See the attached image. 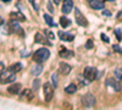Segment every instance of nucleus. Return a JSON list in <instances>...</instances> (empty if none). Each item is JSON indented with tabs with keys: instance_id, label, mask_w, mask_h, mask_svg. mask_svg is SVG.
Here are the masks:
<instances>
[{
	"instance_id": "10",
	"label": "nucleus",
	"mask_w": 122,
	"mask_h": 110,
	"mask_svg": "<svg viewBox=\"0 0 122 110\" xmlns=\"http://www.w3.org/2000/svg\"><path fill=\"white\" fill-rule=\"evenodd\" d=\"M71 70H72L71 65H68V64H66V63H60V65H59V72H60L61 75H64V76L68 75V73L71 72Z\"/></svg>"
},
{
	"instance_id": "17",
	"label": "nucleus",
	"mask_w": 122,
	"mask_h": 110,
	"mask_svg": "<svg viewBox=\"0 0 122 110\" xmlns=\"http://www.w3.org/2000/svg\"><path fill=\"white\" fill-rule=\"evenodd\" d=\"M42 71H43V65L39 64V63H37V65H34V67L32 68V73H33L34 76L40 75V73H42Z\"/></svg>"
},
{
	"instance_id": "26",
	"label": "nucleus",
	"mask_w": 122,
	"mask_h": 110,
	"mask_svg": "<svg viewBox=\"0 0 122 110\" xmlns=\"http://www.w3.org/2000/svg\"><path fill=\"white\" fill-rule=\"evenodd\" d=\"M112 49L114 50H116L118 54H122V48L120 47V45H117V44H115V45H112Z\"/></svg>"
},
{
	"instance_id": "14",
	"label": "nucleus",
	"mask_w": 122,
	"mask_h": 110,
	"mask_svg": "<svg viewBox=\"0 0 122 110\" xmlns=\"http://www.w3.org/2000/svg\"><path fill=\"white\" fill-rule=\"evenodd\" d=\"M59 36H60V38H61V41H66V42H72L73 39H75L73 34L67 33V32H62V31L59 33Z\"/></svg>"
},
{
	"instance_id": "31",
	"label": "nucleus",
	"mask_w": 122,
	"mask_h": 110,
	"mask_svg": "<svg viewBox=\"0 0 122 110\" xmlns=\"http://www.w3.org/2000/svg\"><path fill=\"white\" fill-rule=\"evenodd\" d=\"M103 14H104V15H106V16H110V15H111V14L107 11V10H104V11H103Z\"/></svg>"
},
{
	"instance_id": "24",
	"label": "nucleus",
	"mask_w": 122,
	"mask_h": 110,
	"mask_svg": "<svg viewBox=\"0 0 122 110\" xmlns=\"http://www.w3.org/2000/svg\"><path fill=\"white\" fill-rule=\"evenodd\" d=\"M115 76L118 79H122V68H116L115 70Z\"/></svg>"
},
{
	"instance_id": "23",
	"label": "nucleus",
	"mask_w": 122,
	"mask_h": 110,
	"mask_svg": "<svg viewBox=\"0 0 122 110\" xmlns=\"http://www.w3.org/2000/svg\"><path fill=\"white\" fill-rule=\"evenodd\" d=\"M51 82L54 84V88H56L57 87V75L56 73H53L51 75Z\"/></svg>"
},
{
	"instance_id": "12",
	"label": "nucleus",
	"mask_w": 122,
	"mask_h": 110,
	"mask_svg": "<svg viewBox=\"0 0 122 110\" xmlns=\"http://www.w3.org/2000/svg\"><path fill=\"white\" fill-rule=\"evenodd\" d=\"M21 89H22L21 83H12L11 86H9L7 92H9L10 94H18L20 92H21Z\"/></svg>"
},
{
	"instance_id": "32",
	"label": "nucleus",
	"mask_w": 122,
	"mask_h": 110,
	"mask_svg": "<svg viewBox=\"0 0 122 110\" xmlns=\"http://www.w3.org/2000/svg\"><path fill=\"white\" fill-rule=\"evenodd\" d=\"M3 68H4V65H3L1 63H0V72H1V71H3Z\"/></svg>"
},
{
	"instance_id": "8",
	"label": "nucleus",
	"mask_w": 122,
	"mask_h": 110,
	"mask_svg": "<svg viewBox=\"0 0 122 110\" xmlns=\"http://www.w3.org/2000/svg\"><path fill=\"white\" fill-rule=\"evenodd\" d=\"M33 97H34V93H33V91L32 89H28V88H25L23 91L20 93V99H22V100H32L33 99Z\"/></svg>"
},
{
	"instance_id": "5",
	"label": "nucleus",
	"mask_w": 122,
	"mask_h": 110,
	"mask_svg": "<svg viewBox=\"0 0 122 110\" xmlns=\"http://www.w3.org/2000/svg\"><path fill=\"white\" fill-rule=\"evenodd\" d=\"M43 93H44V98L46 102H50L54 97V87L50 83H44L43 86Z\"/></svg>"
},
{
	"instance_id": "13",
	"label": "nucleus",
	"mask_w": 122,
	"mask_h": 110,
	"mask_svg": "<svg viewBox=\"0 0 122 110\" xmlns=\"http://www.w3.org/2000/svg\"><path fill=\"white\" fill-rule=\"evenodd\" d=\"M10 17H11L12 20H14V21H26V17H25V15H22L21 12H20V11H14V12H11V14H10Z\"/></svg>"
},
{
	"instance_id": "28",
	"label": "nucleus",
	"mask_w": 122,
	"mask_h": 110,
	"mask_svg": "<svg viewBox=\"0 0 122 110\" xmlns=\"http://www.w3.org/2000/svg\"><path fill=\"white\" fill-rule=\"evenodd\" d=\"M115 34H116V37H117V41H121V39H122V34H121V29H116V31H115Z\"/></svg>"
},
{
	"instance_id": "22",
	"label": "nucleus",
	"mask_w": 122,
	"mask_h": 110,
	"mask_svg": "<svg viewBox=\"0 0 122 110\" xmlns=\"http://www.w3.org/2000/svg\"><path fill=\"white\" fill-rule=\"evenodd\" d=\"M44 34L48 37V39H49V41H54V39H55V36H54V33H53L51 31H49V29H44Z\"/></svg>"
},
{
	"instance_id": "3",
	"label": "nucleus",
	"mask_w": 122,
	"mask_h": 110,
	"mask_svg": "<svg viewBox=\"0 0 122 110\" xmlns=\"http://www.w3.org/2000/svg\"><path fill=\"white\" fill-rule=\"evenodd\" d=\"M83 75H84V78L87 79V81L92 82V81H94V79H97V77H98V71H97L95 67L88 66V67H86Z\"/></svg>"
},
{
	"instance_id": "35",
	"label": "nucleus",
	"mask_w": 122,
	"mask_h": 110,
	"mask_svg": "<svg viewBox=\"0 0 122 110\" xmlns=\"http://www.w3.org/2000/svg\"><path fill=\"white\" fill-rule=\"evenodd\" d=\"M87 1H92V0H87Z\"/></svg>"
},
{
	"instance_id": "6",
	"label": "nucleus",
	"mask_w": 122,
	"mask_h": 110,
	"mask_svg": "<svg viewBox=\"0 0 122 110\" xmlns=\"http://www.w3.org/2000/svg\"><path fill=\"white\" fill-rule=\"evenodd\" d=\"M75 20H76V22H77L79 26H83V27L88 26V22H87L86 17L83 16V14L78 9H75Z\"/></svg>"
},
{
	"instance_id": "16",
	"label": "nucleus",
	"mask_w": 122,
	"mask_h": 110,
	"mask_svg": "<svg viewBox=\"0 0 122 110\" xmlns=\"http://www.w3.org/2000/svg\"><path fill=\"white\" fill-rule=\"evenodd\" d=\"M90 6L95 10H101V9H104V1H101V0H92Z\"/></svg>"
},
{
	"instance_id": "1",
	"label": "nucleus",
	"mask_w": 122,
	"mask_h": 110,
	"mask_svg": "<svg viewBox=\"0 0 122 110\" xmlns=\"http://www.w3.org/2000/svg\"><path fill=\"white\" fill-rule=\"evenodd\" d=\"M50 56V52L46 48H40L33 54V60L36 63H39V64H43L45 60H48Z\"/></svg>"
},
{
	"instance_id": "20",
	"label": "nucleus",
	"mask_w": 122,
	"mask_h": 110,
	"mask_svg": "<svg viewBox=\"0 0 122 110\" xmlns=\"http://www.w3.org/2000/svg\"><path fill=\"white\" fill-rule=\"evenodd\" d=\"M71 25V21L67 18V17H65V16H62V17H60V26L61 27H64V28H66V27H68Z\"/></svg>"
},
{
	"instance_id": "27",
	"label": "nucleus",
	"mask_w": 122,
	"mask_h": 110,
	"mask_svg": "<svg viewBox=\"0 0 122 110\" xmlns=\"http://www.w3.org/2000/svg\"><path fill=\"white\" fill-rule=\"evenodd\" d=\"M39 84H40L39 79H34V81H33V89H34V91H37V89L39 88Z\"/></svg>"
},
{
	"instance_id": "33",
	"label": "nucleus",
	"mask_w": 122,
	"mask_h": 110,
	"mask_svg": "<svg viewBox=\"0 0 122 110\" xmlns=\"http://www.w3.org/2000/svg\"><path fill=\"white\" fill-rule=\"evenodd\" d=\"M53 1H54V4H60L61 0H53Z\"/></svg>"
},
{
	"instance_id": "11",
	"label": "nucleus",
	"mask_w": 122,
	"mask_h": 110,
	"mask_svg": "<svg viewBox=\"0 0 122 110\" xmlns=\"http://www.w3.org/2000/svg\"><path fill=\"white\" fill-rule=\"evenodd\" d=\"M73 9V1L72 0H64V4H62V12L65 15L70 14L71 11H72Z\"/></svg>"
},
{
	"instance_id": "34",
	"label": "nucleus",
	"mask_w": 122,
	"mask_h": 110,
	"mask_svg": "<svg viewBox=\"0 0 122 110\" xmlns=\"http://www.w3.org/2000/svg\"><path fill=\"white\" fill-rule=\"evenodd\" d=\"M3 1H5V3H9V1H11V0H3Z\"/></svg>"
},
{
	"instance_id": "4",
	"label": "nucleus",
	"mask_w": 122,
	"mask_h": 110,
	"mask_svg": "<svg viewBox=\"0 0 122 110\" xmlns=\"http://www.w3.org/2000/svg\"><path fill=\"white\" fill-rule=\"evenodd\" d=\"M81 99H82L81 102H82L83 106H86V108H92V106L95 105V98H94L93 94H90V93L84 94Z\"/></svg>"
},
{
	"instance_id": "21",
	"label": "nucleus",
	"mask_w": 122,
	"mask_h": 110,
	"mask_svg": "<svg viewBox=\"0 0 122 110\" xmlns=\"http://www.w3.org/2000/svg\"><path fill=\"white\" fill-rule=\"evenodd\" d=\"M44 20H45V22L48 23V26H50V27H55V23H54V21H53V18H51V16H50V15L44 14Z\"/></svg>"
},
{
	"instance_id": "2",
	"label": "nucleus",
	"mask_w": 122,
	"mask_h": 110,
	"mask_svg": "<svg viewBox=\"0 0 122 110\" xmlns=\"http://www.w3.org/2000/svg\"><path fill=\"white\" fill-rule=\"evenodd\" d=\"M16 79V75L12 72V71H10V70H5L3 68V71L0 72V83L1 84H7V83H11L14 82Z\"/></svg>"
},
{
	"instance_id": "25",
	"label": "nucleus",
	"mask_w": 122,
	"mask_h": 110,
	"mask_svg": "<svg viewBox=\"0 0 122 110\" xmlns=\"http://www.w3.org/2000/svg\"><path fill=\"white\" fill-rule=\"evenodd\" d=\"M94 47V43H93V41H92V39H88L87 41V43H86V48L87 49H92Z\"/></svg>"
},
{
	"instance_id": "29",
	"label": "nucleus",
	"mask_w": 122,
	"mask_h": 110,
	"mask_svg": "<svg viewBox=\"0 0 122 110\" xmlns=\"http://www.w3.org/2000/svg\"><path fill=\"white\" fill-rule=\"evenodd\" d=\"M100 37H101V41H104L105 43H109V42H110V39H109V37H107L106 34L101 33V36H100Z\"/></svg>"
},
{
	"instance_id": "15",
	"label": "nucleus",
	"mask_w": 122,
	"mask_h": 110,
	"mask_svg": "<svg viewBox=\"0 0 122 110\" xmlns=\"http://www.w3.org/2000/svg\"><path fill=\"white\" fill-rule=\"evenodd\" d=\"M60 56L64 58V59H68L71 56H73V50H70V49H66V48H62L60 50Z\"/></svg>"
},
{
	"instance_id": "19",
	"label": "nucleus",
	"mask_w": 122,
	"mask_h": 110,
	"mask_svg": "<svg viewBox=\"0 0 122 110\" xmlns=\"http://www.w3.org/2000/svg\"><path fill=\"white\" fill-rule=\"evenodd\" d=\"M76 91H77V86H76V84H73V83L68 84V86L65 88V92H66L67 94H73Z\"/></svg>"
},
{
	"instance_id": "9",
	"label": "nucleus",
	"mask_w": 122,
	"mask_h": 110,
	"mask_svg": "<svg viewBox=\"0 0 122 110\" xmlns=\"http://www.w3.org/2000/svg\"><path fill=\"white\" fill-rule=\"evenodd\" d=\"M34 41H36V43H39V44L51 45V43L49 42V39L45 37V34H42V33H37L36 37H34Z\"/></svg>"
},
{
	"instance_id": "7",
	"label": "nucleus",
	"mask_w": 122,
	"mask_h": 110,
	"mask_svg": "<svg viewBox=\"0 0 122 110\" xmlns=\"http://www.w3.org/2000/svg\"><path fill=\"white\" fill-rule=\"evenodd\" d=\"M106 86L110 87V88H112L115 92H120L121 89H122L121 83H120L118 81H116V79H114V78H109V79H106Z\"/></svg>"
},
{
	"instance_id": "18",
	"label": "nucleus",
	"mask_w": 122,
	"mask_h": 110,
	"mask_svg": "<svg viewBox=\"0 0 122 110\" xmlns=\"http://www.w3.org/2000/svg\"><path fill=\"white\" fill-rule=\"evenodd\" d=\"M9 70H10V71H12L14 73H16V72H18V71H21V70H22V65L20 64V63H16V64L10 66Z\"/></svg>"
},
{
	"instance_id": "30",
	"label": "nucleus",
	"mask_w": 122,
	"mask_h": 110,
	"mask_svg": "<svg viewBox=\"0 0 122 110\" xmlns=\"http://www.w3.org/2000/svg\"><path fill=\"white\" fill-rule=\"evenodd\" d=\"M48 9H49L50 12H54V9H53V6H51V4H50V3L48 4Z\"/></svg>"
}]
</instances>
